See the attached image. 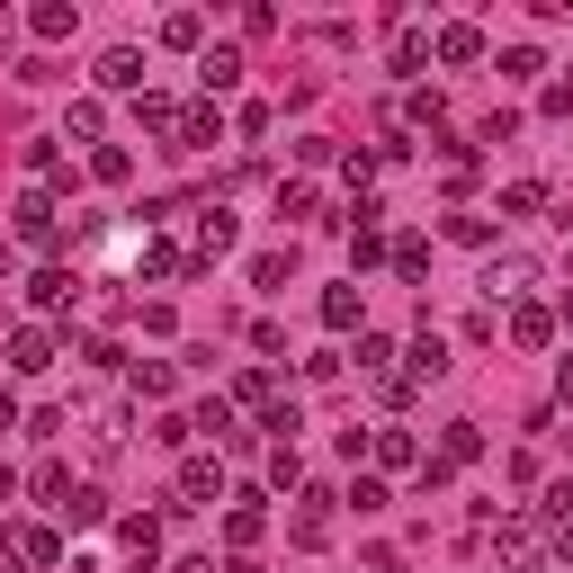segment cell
<instances>
[{
	"label": "cell",
	"mask_w": 573,
	"mask_h": 573,
	"mask_svg": "<svg viewBox=\"0 0 573 573\" xmlns=\"http://www.w3.org/2000/svg\"><path fill=\"white\" fill-rule=\"evenodd\" d=\"M99 126H108V117H99V99H72V117H63V134H82V143H99Z\"/></svg>",
	"instance_id": "1f68e13d"
},
{
	"label": "cell",
	"mask_w": 573,
	"mask_h": 573,
	"mask_svg": "<svg viewBox=\"0 0 573 573\" xmlns=\"http://www.w3.org/2000/svg\"><path fill=\"white\" fill-rule=\"evenodd\" d=\"M0 573H28V564H19V547H0Z\"/></svg>",
	"instance_id": "ee69618b"
},
{
	"label": "cell",
	"mask_w": 573,
	"mask_h": 573,
	"mask_svg": "<svg viewBox=\"0 0 573 573\" xmlns=\"http://www.w3.org/2000/svg\"><path fill=\"white\" fill-rule=\"evenodd\" d=\"M10 368H19V377H45V368H54V332H45V323H19V332H10Z\"/></svg>",
	"instance_id": "7a4b0ae2"
},
{
	"label": "cell",
	"mask_w": 573,
	"mask_h": 573,
	"mask_svg": "<svg viewBox=\"0 0 573 573\" xmlns=\"http://www.w3.org/2000/svg\"><path fill=\"white\" fill-rule=\"evenodd\" d=\"M511 340H520V349H547V340H555V314H547V305H511Z\"/></svg>",
	"instance_id": "7c38bea8"
},
{
	"label": "cell",
	"mask_w": 573,
	"mask_h": 573,
	"mask_svg": "<svg viewBox=\"0 0 573 573\" xmlns=\"http://www.w3.org/2000/svg\"><path fill=\"white\" fill-rule=\"evenodd\" d=\"M28 484H36V501H54V511H63V501H72V466H54V457H45V466H36Z\"/></svg>",
	"instance_id": "7402d4cb"
},
{
	"label": "cell",
	"mask_w": 573,
	"mask_h": 573,
	"mask_svg": "<svg viewBox=\"0 0 573 573\" xmlns=\"http://www.w3.org/2000/svg\"><path fill=\"white\" fill-rule=\"evenodd\" d=\"M0 278H10V234H0Z\"/></svg>",
	"instance_id": "f6af8a7d"
},
{
	"label": "cell",
	"mask_w": 573,
	"mask_h": 573,
	"mask_svg": "<svg viewBox=\"0 0 573 573\" xmlns=\"http://www.w3.org/2000/svg\"><path fill=\"white\" fill-rule=\"evenodd\" d=\"M134 117L153 126V134H180V108H171V90H134Z\"/></svg>",
	"instance_id": "9a60e30c"
},
{
	"label": "cell",
	"mask_w": 573,
	"mask_h": 573,
	"mask_svg": "<svg viewBox=\"0 0 573 573\" xmlns=\"http://www.w3.org/2000/svg\"><path fill=\"white\" fill-rule=\"evenodd\" d=\"M215 493H225V466H215V457H188V466H180V511H197V501H215Z\"/></svg>",
	"instance_id": "277c9868"
},
{
	"label": "cell",
	"mask_w": 573,
	"mask_h": 573,
	"mask_svg": "<svg viewBox=\"0 0 573 573\" xmlns=\"http://www.w3.org/2000/svg\"><path fill=\"white\" fill-rule=\"evenodd\" d=\"M386 358H394V340H386V332H358V368H368V377H394Z\"/></svg>",
	"instance_id": "83f0119b"
},
{
	"label": "cell",
	"mask_w": 573,
	"mask_h": 573,
	"mask_svg": "<svg viewBox=\"0 0 573 573\" xmlns=\"http://www.w3.org/2000/svg\"><path fill=\"white\" fill-rule=\"evenodd\" d=\"M529 278H538V269H529V251H493V269H484V296L501 305V296H520Z\"/></svg>",
	"instance_id": "3957f363"
},
{
	"label": "cell",
	"mask_w": 573,
	"mask_h": 573,
	"mask_svg": "<svg viewBox=\"0 0 573 573\" xmlns=\"http://www.w3.org/2000/svg\"><path fill=\"white\" fill-rule=\"evenodd\" d=\"M368 448H377V466H421V440H412V430H394V421L377 430Z\"/></svg>",
	"instance_id": "4fadbf2b"
},
{
	"label": "cell",
	"mask_w": 573,
	"mask_h": 573,
	"mask_svg": "<svg viewBox=\"0 0 573 573\" xmlns=\"http://www.w3.org/2000/svg\"><path fill=\"white\" fill-rule=\"evenodd\" d=\"M260 529H269V520H260V493H242L234 511H225V547L242 555V547H260Z\"/></svg>",
	"instance_id": "52a82bcc"
},
{
	"label": "cell",
	"mask_w": 573,
	"mask_h": 573,
	"mask_svg": "<svg viewBox=\"0 0 573 573\" xmlns=\"http://www.w3.org/2000/svg\"><path fill=\"white\" fill-rule=\"evenodd\" d=\"M171 386H180V377H171V358H134V394H143V403H162Z\"/></svg>",
	"instance_id": "2e32d148"
},
{
	"label": "cell",
	"mask_w": 573,
	"mask_h": 573,
	"mask_svg": "<svg viewBox=\"0 0 573 573\" xmlns=\"http://www.w3.org/2000/svg\"><path fill=\"white\" fill-rule=\"evenodd\" d=\"M440 457H448V466H475V457H484V430H475V421H448V448H440Z\"/></svg>",
	"instance_id": "d6986e66"
},
{
	"label": "cell",
	"mask_w": 573,
	"mask_h": 573,
	"mask_svg": "<svg viewBox=\"0 0 573 573\" xmlns=\"http://www.w3.org/2000/svg\"><path fill=\"white\" fill-rule=\"evenodd\" d=\"M501 72H511V82H538L547 63H538V45H511V54H501Z\"/></svg>",
	"instance_id": "d590c367"
},
{
	"label": "cell",
	"mask_w": 573,
	"mask_h": 573,
	"mask_svg": "<svg viewBox=\"0 0 573 573\" xmlns=\"http://www.w3.org/2000/svg\"><path fill=\"white\" fill-rule=\"evenodd\" d=\"M386 260H394V278H430V242H412V234H403Z\"/></svg>",
	"instance_id": "4316f807"
},
{
	"label": "cell",
	"mask_w": 573,
	"mask_h": 573,
	"mask_svg": "<svg viewBox=\"0 0 573 573\" xmlns=\"http://www.w3.org/2000/svg\"><path fill=\"white\" fill-rule=\"evenodd\" d=\"M0 430H19V403H10V394H0Z\"/></svg>",
	"instance_id": "7bdbcfd3"
},
{
	"label": "cell",
	"mask_w": 573,
	"mask_h": 573,
	"mask_svg": "<svg viewBox=\"0 0 573 573\" xmlns=\"http://www.w3.org/2000/svg\"><path fill=\"white\" fill-rule=\"evenodd\" d=\"M538 511H547V520H555V529H564V520H573V475H564V484H547V501H538Z\"/></svg>",
	"instance_id": "8d00e7d4"
},
{
	"label": "cell",
	"mask_w": 573,
	"mask_h": 573,
	"mask_svg": "<svg viewBox=\"0 0 573 573\" xmlns=\"http://www.w3.org/2000/svg\"><path fill=\"white\" fill-rule=\"evenodd\" d=\"M332 538V511H296V547H323Z\"/></svg>",
	"instance_id": "f35d334b"
},
{
	"label": "cell",
	"mask_w": 573,
	"mask_h": 573,
	"mask_svg": "<svg viewBox=\"0 0 573 573\" xmlns=\"http://www.w3.org/2000/svg\"><path fill=\"white\" fill-rule=\"evenodd\" d=\"M269 484L296 493V484H305V457H296V448H269Z\"/></svg>",
	"instance_id": "4dcf8cb0"
},
{
	"label": "cell",
	"mask_w": 573,
	"mask_h": 573,
	"mask_svg": "<svg viewBox=\"0 0 573 573\" xmlns=\"http://www.w3.org/2000/svg\"><path fill=\"white\" fill-rule=\"evenodd\" d=\"M72 286H82L72 269H36V278H28V296H36V305H72Z\"/></svg>",
	"instance_id": "e0dca14e"
},
{
	"label": "cell",
	"mask_w": 573,
	"mask_h": 573,
	"mask_svg": "<svg viewBox=\"0 0 573 573\" xmlns=\"http://www.w3.org/2000/svg\"><path fill=\"white\" fill-rule=\"evenodd\" d=\"M349 511H358V520L386 511V484H377V475H358V484H349Z\"/></svg>",
	"instance_id": "e575fe53"
},
{
	"label": "cell",
	"mask_w": 573,
	"mask_h": 573,
	"mask_svg": "<svg viewBox=\"0 0 573 573\" xmlns=\"http://www.w3.org/2000/svg\"><path fill=\"white\" fill-rule=\"evenodd\" d=\"M90 180H108V188L134 180V153H126V143H99V153H90Z\"/></svg>",
	"instance_id": "ffe728a7"
},
{
	"label": "cell",
	"mask_w": 573,
	"mask_h": 573,
	"mask_svg": "<svg viewBox=\"0 0 573 573\" xmlns=\"http://www.w3.org/2000/svg\"><path fill=\"white\" fill-rule=\"evenodd\" d=\"M0 547H19V564H63V538L54 529H10Z\"/></svg>",
	"instance_id": "8fae6325"
},
{
	"label": "cell",
	"mask_w": 573,
	"mask_h": 573,
	"mask_svg": "<svg viewBox=\"0 0 573 573\" xmlns=\"http://www.w3.org/2000/svg\"><path fill=\"white\" fill-rule=\"evenodd\" d=\"M225 251H234V215H225V206H206V215H197V269H206V260H225Z\"/></svg>",
	"instance_id": "ba28073f"
},
{
	"label": "cell",
	"mask_w": 573,
	"mask_h": 573,
	"mask_svg": "<svg viewBox=\"0 0 573 573\" xmlns=\"http://www.w3.org/2000/svg\"><path fill=\"white\" fill-rule=\"evenodd\" d=\"M403 358H412V368H403L412 386H440V377H448V340H440V332H421V340H412Z\"/></svg>",
	"instance_id": "5b68a950"
},
{
	"label": "cell",
	"mask_w": 573,
	"mask_h": 573,
	"mask_svg": "<svg viewBox=\"0 0 573 573\" xmlns=\"http://www.w3.org/2000/svg\"><path fill=\"white\" fill-rule=\"evenodd\" d=\"M564 323H573V296H564Z\"/></svg>",
	"instance_id": "bcb514c9"
},
{
	"label": "cell",
	"mask_w": 573,
	"mask_h": 573,
	"mask_svg": "<svg viewBox=\"0 0 573 573\" xmlns=\"http://www.w3.org/2000/svg\"><path fill=\"white\" fill-rule=\"evenodd\" d=\"M63 520H72V529H99V520H108V501H99L90 484H72V501H63Z\"/></svg>",
	"instance_id": "44dd1931"
},
{
	"label": "cell",
	"mask_w": 573,
	"mask_h": 573,
	"mask_svg": "<svg viewBox=\"0 0 573 573\" xmlns=\"http://www.w3.org/2000/svg\"><path fill=\"white\" fill-rule=\"evenodd\" d=\"M19 242H36V251H54V242H63V215H54V197H45V188H28V197H19Z\"/></svg>",
	"instance_id": "6da1fadb"
},
{
	"label": "cell",
	"mask_w": 573,
	"mask_h": 573,
	"mask_svg": "<svg viewBox=\"0 0 573 573\" xmlns=\"http://www.w3.org/2000/svg\"><path fill=\"white\" fill-rule=\"evenodd\" d=\"M72 28H82V10H72V0H45V10H36V36H45V45L72 36Z\"/></svg>",
	"instance_id": "cb8c5ba5"
},
{
	"label": "cell",
	"mask_w": 573,
	"mask_h": 573,
	"mask_svg": "<svg viewBox=\"0 0 573 573\" xmlns=\"http://www.w3.org/2000/svg\"><path fill=\"white\" fill-rule=\"evenodd\" d=\"M529 547H538V529H529V520H501V555L529 564Z\"/></svg>",
	"instance_id": "836d02e7"
},
{
	"label": "cell",
	"mask_w": 573,
	"mask_h": 573,
	"mask_svg": "<svg viewBox=\"0 0 573 573\" xmlns=\"http://www.w3.org/2000/svg\"><path fill=\"white\" fill-rule=\"evenodd\" d=\"M197 82H206V99H225V90L242 82V54H234V45H215V54L197 63Z\"/></svg>",
	"instance_id": "9c48e42d"
},
{
	"label": "cell",
	"mask_w": 573,
	"mask_h": 573,
	"mask_svg": "<svg viewBox=\"0 0 573 573\" xmlns=\"http://www.w3.org/2000/svg\"><path fill=\"white\" fill-rule=\"evenodd\" d=\"M197 36H206V19H197V10H171V19H162V45H171V54H188Z\"/></svg>",
	"instance_id": "603a6c76"
},
{
	"label": "cell",
	"mask_w": 573,
	"mask_h": 573,
	"mask_svg": "<svg viewBox=\"0 0 573 573\" xmlns=\"http://www.w3.org/2000/svg\"><path fill=\"white\" fill-rule=\"evenodd\" d=\"M555 394H564V403H573V358H564V368H555Z\"/></svg>",
	"instance_id": "60d3db41"
},
{
	"label": "cell",
	"mask_w": 573,
	"mask_h": 573,
	"mask_svg": "<svg viewBox=\"0 0 573 573\" xmlns=\"http://www.w3.org/2000/svg\"><path fill=\"white\" fill-rule=\"evenodd\" d=\"M99 90H143V54L134 45H108L99 54Z\"/></svg>",
	"instance_id": "8992f818"
},
{
	"label": "cell",
	"mask_w": 573,
	"mask_h": 573,
	"mask_svg": "<svg viewBox=\"0 0 573 573\" xmlns=\"http://www.w3.org/2000/svg\"><path fill=\"white\" fill-rule=\"evenodd\" d=\"M215 134H225V117H215V108H188V117H180V153H206Z\"/></svg>",
	"instance_id": "5bb4252c"
},
{
	"label": "cell",
	"mask_w": 573,
	"mask_h": 573,
	"mask_svg": "<svg viewBox=\"0 0 573 573\" xmlns=\"http://www.w3.org/2000/svg\"><path fill=\"white\" fill-rule=\"evenodd\" d=\"M448 242H493V215H466V206H457V215H448Z\"/></svg>",
	"instance_id": "d6a6232c"
},
{
	"label": "cell",
	"mask_w": 573,
	"mask_h": 573,
	"mask_svg": "<svg viewBox=\"0 0 573 573\" xmlns=\"http://www.w3.org/2000/svg\"><path fill=\"white\" fill-rule=\"evenodd\" d=\"M555 555H564V564H573V520H564V529H555Z\"/></svg>",
	"instance_id": "b9f144b4"
},
{
	"label": "cell",
	"mask_w": 573,
	"mask_h": 573,
	"mask_svg": "<svg viewBox=\"0 0 573 573\" xmlns=\"http://www.w3.org/2000/svg\"><path fill=\"white\" fill-rule=\"evenodd\" d=\"M386 251H394V242H386V234H377V225H358V234H349V260H358V269H377V260H386Z\"/></svg>",
	"instance_id": "f546056e"
},
{
	"label": "cell",
	"mask_w": 573,
	"mask_h": 573,
	"mask_svg": "<svg viewBox=\"0 0 573 573\" xmlns=\"http://www.w3.org/2000/svg\"><path fill=\"white\" fill-rule=\"evenodd\" d=\"M323 323H332V332L358 323V286H323Z\"/></svg>",
	"instance_id": "d4e9b609"
},
{
	"label": "cell",
	"mask_w": 573,
	"mask_h": 573,
	"mask_svg": "<svg viewBox=\"0 0 573 573\" xmlns=\"http://www.w3.org/2000/svg\"><path fill=\"white\" fill-rule=\"evenodd\" d=\"M188 430H215V440H242V430H234V403H197V412H188Z\"/></svg>",
	"instance_id": "f1b7e54d"
},
{
	"label": "cell",
	"mask_w": 573,
	"mask_h": 573,
	"mask_svg": "<svg viewBox=\"0 0 573 573\" xmlns=\"http://www.w3.org/2000/svg\"><path fill=\"white\" fill-rule=\"evenodd\" d=\"M430 54H440V63H484V28H440V45H430Z\"/></svg>",
	"instance_id": "30bf717a"
},
{
	"label": "cell",
	"mask_w": 573,
	"mask_h": 573,
	"mask_svg": "<svg viewBox=\"0 0 573 573\" xmlns=\"http://www.w3.org/2000/svg\"><path fill=\"white\" fill-rule=\"evenodd\" d=\"M430 63V36H394V72H421Z\"/></svg>",
	"instance_id": "74e56055"
},
{
	"label": "cell",
	"mask_w": 573,
	"mask_h": 573,
	"mask_svg": "<svg viewBox=\"0 0 573 573\" xmlns=\"http://www.w3.org/2000/svg\"><path fill=\"white\" fill-rule=\"evenodd\" d=\"M143 278H197V260H180L171 242H143Z\"/></svg>",
	"instance_id": "ac0fdd59"
},
{
	"label": "cell",
	"mask_w": 573,
	"mask_h": 573,
	"mask_svg": "<svg viewBox=\"0 0 573 573\" xmlns=\"http://www.w3.org/2000/svg\"><path fill=\"white\" fill-rule=\"evenodd\" d=\"M286 269H296V251H260V260H251V286H269V296H278Z\"/></svg>",
	"instance_id": "484cf974"
},
{
	"label": "cell",
	"mask_w": 573,
	"mask_h": 573,
	"mask_svg": "<svg viewBox=\"0 0 573 573\" xmlns=\"http://www.w3.org/2000/svg\"><path fill=\"white\" fill-rule=\"evenodd\" d=\"M171 573H215V555H180V564H171Z\"/></svg>",
	"instance_id": "ab89813d"
}]
</instances>
